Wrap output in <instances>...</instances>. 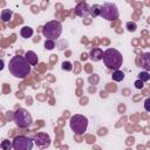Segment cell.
<instances>
[{
  "label": "cell",
  "instance_id": "1",
  "mask_svg": "<svg viewBox=\"0 0 150 150\" xmlns=\"http://www.w3.org/2000/svg\"><path fill=\"white\" fill-rule=\"evenodd\" d=\"M8 69H9V73L14 77L23 79L30 73V64L27 62V60L23 56L15 55L11 59Z\"/></svg>",
  "mask_w": 150,
  "mask_h": 150
},
{
  "label": "cell",
  "instance_id": "2",
  "mask_svg": "<svg viewBox=\"0 0 150 150\" xmlns=\"http://www.w3.org/2000/svg\"><path fill=\"white\" fill-rule=\"evenodd\" d=\"M103 62L108 69H111L114 71L120 70V68L122 67V63H123V56L117 49L108 48L103 53Z\"/></svg>",
  "mask_w": 150,
  "mask_h": 150
},
{
  "label": "cell",
  "instance_id": "3",
  "mask_svg": "<svg viewBox=\"0 0 150 150\" xmlns=\"http://www.w3.org/2000/svg\"><path fill=\"white\" fill-rule=\"evenodd\" d=\"M61 33H62V25L57 20L48 21L42 28V34L46 38V40L55 41L57 38H60Z\"/></svg>",
  "mask_w": 150,
  "mask_h": 150
},
{
  "label": "cell",
  "instance_id": "4",
  "mask_svg": "<svg viewBox=\"0 0 150 150\" xmlns=\"http://www.w3.org/2000/svg\"><path fill=\"white\" fill-rule=\"evenodd\" d=\"M69 127L74 131L75 135H83L88 128V118L83 115L75 114L70 117Z\"/></svg>",
  "mask_w": 150,
  "mask_h": 150
},
{
  "label": "cell",
  "instance_id": "5",
  "mask_svg": "<svg viewBox=\"0 0 150 150\" xmlns=\"http://www.w3.org/2000/svg\"><path fill=\"white\" fill-rule=\"evenodd\" d=\"M13 121L19 128H28L33 123V118L30 112L23 108H19L15 110L13 115Z\"/></svg>",
  "mask_w": 150,
  "mask_h": 150
},
{
  "label": "cell",
  "instance_id": "6",
  "mask_svg": "<svg viewBox=\"0 0 150 150\" xmlns=\"http://www.w3.org/2000/svg\"><path fill=\"white\" fill-rule=\"evenodd\" d=\"M101 16L107 21H114L118 19L120 13L117 6L112 2H104L103 5H101Z\"/></svg>",
  "mask_w": 150,
  "mask_h": 150
},
{
  "label": "cell",
  "instance_id": "7",
  "mask_svg": "<svg viewBox=\"0 0 150 150\" xmlns=\"http://www.w3.org/2000/svg\"><path fill=\"white\" fill-rule=\"evenodd\" d=\"M13 149L14 150H32L33 141L26 136H16L13 139Z\"/></svg>",
  "mask_w": 150,
  "mask_h": 150
},
{
  "label": "cell",
  "instance_id": "8",
  "mask_svg": "<svg viewBox=\"0 0 150 150\" xmlns=\"http://www.w3.org/2000/svg\"><path fill=\"white\" fill-rule=\"evenodd\" d=\"M33 141H34V143H35V145L38 148L45 149V148H48L50 145V137L46 132H39V134H36L34 136Z\"/></svg>",
  "mask_w": 150,
  "mask_h": 150
},
{
  "label": "cell",
  "instance_id": "9",
  "mask_svg": "<svg viewBox=\"0 0 150 150\" xmlns=\"http://www.w3.org/2000/svg\"><path fill=\"white\" fill-rule=\"evenodd\" d=\"M75 14L81 18H87L90 14V7L86 2H80L75 6Z\"/></svg>",
  "mask_w": 150,
  "mask_h": 150
},
{
  "label": "cell",
  "instance_id": "10",
  "mask_svg": "<svg viewBox=\"0 0 150 150\" xmlns=\"http://www.w3.org/2000/svg\"><path fill=\"white\" fill-rule=\"evenodd\" d=\"M103 53H104V52H103L101 48H93V49L90 50V53H89V57H90L91 61L97 62V61L103 60Z\"/></svg>",
  "mask_w": 150,
  "mask_h": 150
},
{
  "label": "cell",
  "instance_id": "11",
  "mask_svg": "<svg viewBox=\"0 0 150 150\" xmlns=\"http://www.w3.org/2000/svg\"><path fill=\"white\" fill-rule=\"evenodd\" d=\"M139 63L141 67L144 69V71H150V53H144L142 54L141 59H139Z\"/></svg>",
  "mask_w": 150,
  "mask_h": 150
},
{
  "label": "cell",
  "instance_id": "12",
  "mask_svg": "<svg viewBox=\"0 0 150 150\" xmlns=\"http://www.w3.org/2000/svg\"><path fill=\"white\" fill-rule=\"evenodd\" d=\"M25 59L27 60V62H28L30 66H35V64L38 63V61H39L38 55H36L34 52H32V50L26 52V54H25Z\"/></svg>",
  "mask_w": 150,
  "mask_h": 150
},
{
  "label": "cell",
  "instance_id": "13",
  "mask_svg": "<svg viewBox=\"0 0 150 150\" xmlns=\"http://www.w3.org/2000/svg\"><path fill=\"white\" fill-rule=\"evenodd\" d=\"M20 34H21V36H22V38L28 39V38H30V36L33 35V29H32L30 27H28V26H23V27L21 28Z\"/></svg>",
  "mask_w": 150,
  "mask_h": 150
},
{
  "label": "cell",
  "instance_id": "14",
  "mask_svg": "<svg viewBox=\"0 0 150 150\" xmlns=\"http://www.w3.org/2000/svg\"><path fill=\"white\" fill-rule=\"evenodd\" d=\"M90 14H91V16H94V18L100 16V15H101V5H97V4L93 5V6L90 7Z\"/></svg>",
  "mask_w": 150,
  "mask_h": 150
},
{
  "label": "cell",
  "instance_id": "15",
  "mask_svg": "<svg viewBox=\"0 0 150 150\" xmlns=\"http://www.w3.org/2000/svg\"><path fill=\"white\" fill-rule=\"evenodd\" d=\"M12 15H13V12L11 9H2V12H1V20L4 22H7V21L11 20Z\"/></svg>",
  "mask_w": 150,
  "mask_h": 150
},
{
  "label": "cell",
  "instance_id": "16",
  "mask_svg": "<svg viewBox=\"0 0 150 150\" xmlns=\"http://www.w3.org/2000/svg\"><path fill=\"white\" fill-rule=\"evenodd\" d=\"M111 77H112L114 81H116V82H121V81L124 79V73L121 71V70H115V71L112 73V75H111Z\"/></svg>",
  "mask_w": 150,
  "mask_h": 150
},
{
  "label": "cell",
  "instance_id": "17",
  "mask_svg": "<svg viewBox=\"0 0 150 150\" xmlns=\"http://www.w3.org/2000/svg\"><path fill=\"white\" fill-rule=\"evenodd\" d=\"M11 148H13V142H11L8 139H4L1 142V149L2 150H9Z\"/></svg>",
  "mask_w": 150,
  "mask_h": 150
},
{
  "label": "cell",
  "instance_id": "18",
  "mask_svg": "<svg viewBox=\"0 0 150 150\" xmlns=\"http://www.w3.org/2000/svg\"><path fill=\"white\" fill-rule=\"evenodd\" d=\"M149 79H150V75H149L148 71H141V73L138 74V80H141V81H143V82L148 81Z\"/></svg>",
  "mask_w": 150,
  "mask_h": 150
},
{
  "label": "cell",
  "instance_id": "19",
  "mask_svg": "<svg viewBox=\"0 0 150 150\" xmlns=\"http://www.w3.org/2000/svg\"><path fill=\"white\" fill-rule=\"evenodd\" d=\"M136 28H137V25H136L135 22H132V21H128V22H127V29H128L129 32H135Z\"/></svg>",
  "mask_w": 150,
  "mask_h": 150
},
{
  "label": "cell",
  "instance_id": "20",
  "mask_svg": "<svg viewBox=\"0 0 150 150\" xmlns=\"http://www.w3.org/2000/svg\"><path fill=\"white\" fill-rule=\"evenodd\" d=\"M55 47V42L52 40H46L45 41V48L46 49H53Z\"/></svg>",
  "mask_w": 150,
  "mask_h": 150
},
{
  "label": "cell",
  "instance_id": "21",
  "mask_svg": "<svg viewBox=\"0 0 150 150\" xmlns=\"http://www.w3.org/2000/svg\"><path fill=\"white\" fill-rule=\"evenodd\" d=\"M62 69H63V70L69 71V70H71V69H73V66H71V63H70V62L64 61V62L62 63Z\"/></svg>",
  "mask_w": 150,
  "mask_h": 150
},
{
  "label": "cell",
  "instance_id": "22",
  "mask_svg": "<svg viewBox=\"0 0 150 150\" xmlns=\"http://www.w3.org/2000/svg\"><path fill=\"white\" fill-rule=\"evenodd\" d=\"M134 84H135V88H136V89H142V88L144 87V82L141 81V80H136Z\"/></svg>",
  "mask_w": 150,
  "mask_h": 150
},
{
  "label": "cell",
  "instance_id": "23",
  "mask_svg": "<svg viewBox=\"0 0 150 150\" xmlns=\"http://www.w3.org/2000/svg\"><path fill=\"white\" fill-rule=\"evenodd\" d=\"M144 109L150 112V97H148V98L144 101Z\"/></svg>",
  "mask_w": 150,
  "mask_h": 150
},
{
  "label": "cell",
  "instance_id": "24",
  "mask_svg": "<svg viewBox=\"0 0 150 150\" xmlns=\"http://www.w3.org/2000/svg\"><path fill=\"white\" fill-rule=\"evenodd\" d=\"M0 63H1V66H0V69H2V68H4V60H1V62H0Z\"/></svg>",
  "mask_w": 150,
  "mask_h": 150
}]
</instances>
